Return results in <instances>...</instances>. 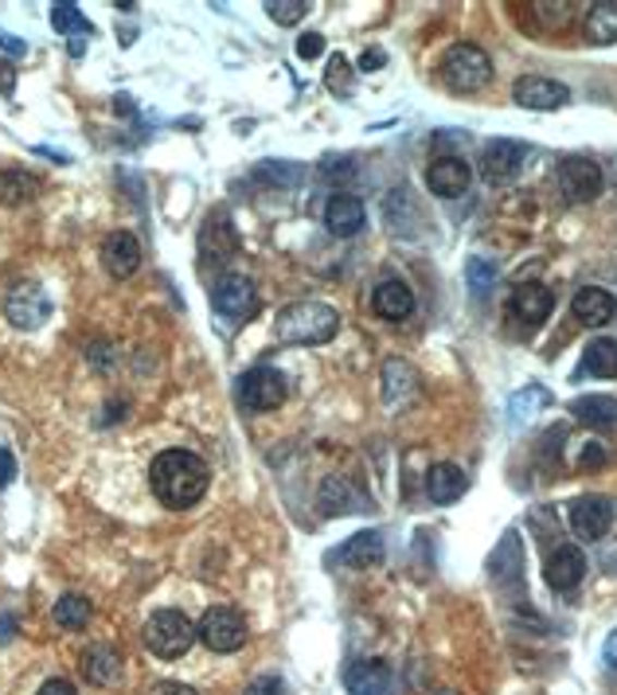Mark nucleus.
<instances>
[{
    "label": "nucleus",
    "mask_w": 617,
    "mask_h": 695,
    "mask_svg": "<svg viewBox=\"0 0 617 695\" xmlns=\"http://www.w3.org/2000/svg\"><path fill=\"white\" fill-rule=\"evenodd\" d=\"M149 481H153V492H157V501L165 504V508L180 512L199 504V496H204L207 484H211V469H207L204 457L192 454V450H165V454L153 462Z\"/></svg>",
    "instance_id": "nucleus-1"
},
{
    "label": "nucleus",
    "mask_w": 617,
    "mask_h": 695,
    "mask_svg": "<svg viewBox=\"0 0 617 695\" xmlns=\"http://www.w3.org/2000/svg\"><path fill=\"white\" fill-rule=\"evenodd\" d=\"M340 333V313L325 301H293L278 313L281 344H328Z\"/></svg>",
    "instance_id": "nucleus-2"
},
{
    "label": "nucleus",
    "mask_w": 617,
    "mask_h": 695,
    "mask_svg": "<svg viewBox=\"0 0 617 695\" xmlns=\"http://www.w3.org/2000/svg\"><path fill=\"white\" fill-rule=\"evenodd\" d=\"M438 79L446 83V91L473 94L493 79V59H488L477 44H453L446 56H441Z\"/></svg>",
    "instance_id": "nucleus-3"
},
{
    "label": "nucleus",
    "mask_w": 617,
    "mask_h": 695,
    "mask_svg": "<svg viewBox=\"0 0 617 695\" xmlns=\"http://www.w3.org/2000/svg\"><path fill=\"white\" fill-rule=\"evenodd\" d=\"M196 622L180 610H157L145 622V645H149L153 657L160 660H177L184 657L192 645H196Z\"/></svg>",
    "instance_id": "nucleus-4"
},
{
    "label": "nucleus",
    "mask_w": 617,
    "mask_h": 695,
    "mask_svg": "<svg viewBox=\"0 0 617 695\" xmlns=\"http://www.w3.org/2000/svg\"><path fill=\"white\" fill-rule=\"evenodd\" d=\"M196 637L211 652H239L246 645V618L239 610H231V606H211L199 618Z\"/></svg>",
    "instance_id": "nucleus-5"
},
{
    "label": "nucleus",
    "mask_w": 617,
    "mask_h": 695,
    "mask_svg": "<svg viewBox=\"0 0 617 695\" xmlns=\"http://www.w3.org/2000/svg\"><path fill=\"white\" fill-rule=\"evenodd\" d=\"M4 316H9L16 328H24V333H36L47 316H51V297H47L36 281H20V286H12L9 297H4Z\"/></svg>",
    "instance_id": "nucleus-6"
},
{
    "label": "nucleus",
    "mask_w": 617,
    "mask_h": 695,
    "mask_svg": "<svg viewBox=\"0 0 617 695\" xmlns=\"http://www.w3.org/2000/svg\"><path fill=\"white\" fill-rule=\"evenodd\" d=\"M602 184H606V177H602L598 160H590V157H562L559 160V188L571 204H590V200H598Z\"/></svg>",
    "instance_id": "nucleus-7"
},
{
    "label": "nucleus",
    "mask_w": 617,
    "mask_h": 695,
    "mask_svg": "<svg viewBox=\"0 0 617 695\" xmlns=\"http://www.w3.org/2000/svg\"><path fill=\"white\" fill-rule=\"evenodd\" d=\"M211 305L227 321H246V316L258 313V289L246 274H227L216 289H211Z\"/></svg>",
    "instance_id": "nucleus-8"
},
{
    "label": "nucleus",
    "mask_w": 617,
    "mask_h": 695,
    "mask_svg": "<svg viewBox=\"0 0 617 695\" xmlns=\"http://www.w3.org/2000/svg\"><path fill=\"white\" fill-rule=\"evenodd\" d=\"M239 399L251 410H278L286 403V375L278 368H251L239 383Z\"/></svg>",
    "instance_id": "nucleus-9"
},
{
    "label": "nucleus",
    "mask_w": 617,
    "mask_h": 695,
    "mask_svg": "<svg viewBox=\"0 0 617 695\" xmlns=\"http://www.w3.org/2000/svg\"><path fill=\"white\" fill-rule=\"evenodd\" d=\"M524 160H528V148L520 145V141L496 137L481 148V177H485L488 184H508V180L524 168Z\"/></svg>",
    "instance_id": "nucleus-10"
},
{
    "label": "nucleus",
    "mask_w": 617,
    "mask_h": 695,
    "mask_svg": "<svg viewBox=\"0 0 617 695\" xmlns=\"http://www.w3.org/2000/svg\"><path fill=\"white\" fill-rule=\"evenodd\" d=\"M512 98L524 110H559V106L571 103V91L555 79H543V74H524V79H516Z\"/></svg>",
    "instance_id": "nucleus-11"
},
{
    "label": "nucleus",
    "mask_w": 617,
    "mask_h": 695,
    "mask_svg": "<svg viewBox=\"0 0 617 695\" xmlns=\"http://www.w3.org/2000/svg\"><path fill=\"white\" fill-rule=\"evenodd\" d=\"M571 528L579 539H586V543H594V539H602L609 528H614V504L606 501V496H579V501L571 504Z\"/></svg>",
    "instance_id": "nucleus-12"
},
{
    "label": "nucleus",
    "mask_w": 617,
    "mask_h": 695,
    "mask_svg": "<svg viewBox=\"0 0 617 695\" xmlns=\"http://www.w3.org/2000/svg\"><path fill=\"white\" fill-rule=\"evenodd\" d=\"M552 305H555V297H552V289L543 286V281H520V286L512 289L508 313H512L516 321H524L528 328H535V325H543V321L552 316Z\"/></svg>",
    "instance_id": "nucleus-13"
},
{
    "label": "nucleus",
    "mask_w": 617,
    "mask_h": 695,
    "mask_svg": "<svg viewBox=\"0 0 617 695\" xmlns=\"http://www.w3.org/2000/svg\"><path fill=\"white\" fill-rule=\"evenodd\" d=\"M469 180H473V168L461 157H434L431 168H426V188L441 200H458L465 195Z\"/></svg>",
    "instance_id": "nucleus-14"
},
{
    "label": "nucleus",
    "mask_w": 617,
    "mask_h": 695,
    "mask_svg": "<svg viewBox=\"0 0 617 695\" xmlns=\"http://www.w3.org/2000/svg\"><path fill=\"white\" fill-rule=\"evenodd\" d=\"M543 575H547V586L559 594L574 590L586 575V555H582L574 543H559V551L547 555V566H543Z\"/></svg>",
    "instance_id": "nucleus-15"
},
{
    "label": "nucleus",
    "mask_w": 617,
    "mask_h": 695,
    "mask_svg": "<svg viewBox=\"0 0 617 695\" xmlns=\"http://www.w3.org/2000/svg\"><path fill=\"white\" fill-rule=\"evenodd\" d=\"M488 571H493V583L505 586V590H520L524 583V548H520V536L516 531H505L500 548L488 559Z\"/></svg>",
    "instance_id": "nucleus-16"
},
{
    "label": "nucleus",
    "mask_w": 617,
    "mask_h": 695,
    "mask_svg": "<svg viewBox=\"0 0 617 695\" xmlns=\"http://www.w3.org/2000/svg\"><path fill=\"white\" fill-rule=\"evenodd\" d=\"M102 266L110 269V278H133L141 266V242L133 231H113L102 242Z\"/></svg>",
    "instance_id": "nucleus-17"
},
{
    "label": "nucleus",
    "mask_w": 617,
    "mask_h": 695,
    "mask_svg": "<svg viewBox=\"0 0 617 695\" xmlns=\"http://www.w3.org/2000/svg\"><path fill=\"white\" fill-rule=\"evenodd\" d=\"M395 672L384 660H352L344 672L348 695H391Z\"/></svg>",
    "instance_id": "nucleus-18"
},
{
    "label": "nucleus",
    "mask_w": 617,
    "mask_h": 695,
    "mask_svg": "<svg viewBox=\"0 0 617 695\" xmlns=\"http://www.w3.org/2000/svg\"><path fill=\"white\" fill-rule=\"evenodd\" d=\"M83 676L98 687H118L125 676V657L113 645H90L83 652Z\"/></svg>",
    "instance_id": "nucleus-19"
},
{
    "label": "nucleus",
    "mask_w": 617,
    "mask_h": 695,
    "mask_svg": "<svg viewBox=\"0 0 617 695\" xmlns=\"http://www.w3.org/2000/svg\"><path fill=\"white\" fill-rule=\"evenodd\" d=\"M367 223V207L355 200V195L348 192H337L332 200H328L325 207V227L337 239H352V235H360V227Z\"/></svg>",
    "instance_id": "nucleus-20"
},
{
    "label": "nucleus",
    "mask_w": 617,
    "mask_h": 695,
    "mask_svg": "<svg viewBox=\"0 0 617 695\" xmlns=\"http://www.w3.org/2000/svg\"><path fill=\"white\" fill-rule=\"evenodd\" d=\"M320 508H325V516H348V512H367V496L360 489H355L348 477L332 474L325 477V484H320Z\"/></svg>",
    "instance_id": "nucleus-21"
},
{
    "label": "nucleus",
    "mask_w": 617,
    "mask_h": 695,
    "mask_svg": "<svg viewBox=\"0 0 617 695\" xmlns=\"http://www.w3.org/2000/svg\"><path fill=\"white\" fill-rule=\"evenodd\" d=\"M372 309L384 316V321H407V316L414 313V289L399 278L379 281V286H375V297H372Z\"/></svg>",
    "instance_id": "nucleus-22"
},
{
    "label": "nucleus",
    "mask_w": 617,
    "mask_h": 695,
    "mask_svg": "<svg viewBox=\"0 0 617 695\" xmlns=\"http://www.w3.org/2000/svg\"><path fill=\"white\" fill-rule=\"evenodd\" d=\"M571 313H574V321H582V325L598 328V325H609V321H614L617 305H614V297H609L606 289L586 286L571 297Z\"/></svg>",
    "instance_id": "nucleus-23"
},
{
    "label": "nucleus",
    "mask_w": 617,
    "mask_h": 695,
    "mask_svg": "<svg viewBox=\"0 0 617 695\" xmlns=\"http://www.w3.org/2000/svg\"><path fill=\"white\" fill-rule=\"evenodd\" d=\"M340 563L355 566V571H372L375 563H384V536L379 531H355L340 548Z\"/></svg>",
    "instance_id": "nucleus-24"
},
{
    "label": "nucleus",
    "mask_w": 617,
    "mask_h": 695,
    "mask_svg": "<svg viewBox=\"0 0 617 695\" xmlns=\"http://www.w3.org/2000/svg\"><path fill=\"white\" fill-rule=\"evenodd\" d=\"M461 492H465V474H461L458 465L449 462H438L426 474V496H431L434 504H453L461 501Z\"/></svg>",
    "instance_id": "nucleus-25"
},
{
    "label": "nucleus",
    "mask_w": 617,
    "mask_h": 695,
    "mask_svg": "<svg viewBox=\"0 0 617 695\" xmlns=\"http://www.w3.org/2000/svg\"><path fill=\"white\" fill-rule=\"evenodd\" d=\"M199 247H204L207 259L216 251V262H223L227 254L239 251V235H234L231 219H227V215H207L204 231H199Z\"/></svg>",
    "instance_id": "nucleus-26"
},
{
    "label": "nucleus",
    "mask_w": 617,
    "mask_h": 695,
    "mask_svg": "<svg viewBox=\"0 0 617 695\" xmlns=\"http://www.w3.org/2000/svg\"><path fill=\"white\" fill-rule=\"evenodd\" d=\"M571 415L594 430H614L617 427V399H609V395H586V399L571 403Z\"/></svg>",
    "instance_id": "nucleus-27"
},
{
    "label": "nucleus",
    "mask_w": 617,
    "mask_h": 695,
    "mask_svg": "<svg viewBox=\"0 0 617 695\" xmlns=\"http://www.w3.org/2000/svg\"><path fill=\"white\" fill-rule=\"evenodd\" d=\"M586 39L590 44H614L617 39V0H594L586 12Z\"/></svg>",
    "instance_id": "nucleus-28"
},
{
    "label": "nucleus",
    "mask_w": 617,
    "mask_h": 695,
    "mask_svg": "<svg viewBox=\"0 0 617 695\" xmlns=\"http://www.w3.org/2000/svg\"><path fill=\"white\" fill-rule=\"evenodd\" d=\"M39 192V180L20 172V168H4L0 172V204H28L32 195Z\"/></svg>",
    "instance_id": "nucleus-29"
},
{
    "label": "nucleus",
    "mask_w": 617,
    "mask_h": 695,
    "mask_svg": "<svg viewBox=\"0 0 617 695\" xmlns=\"http://www.w3.org/2000/svg\"><path fill=\"white\" fill-rule=\"evenodd\" d=\"M582 371L590 375H602V380H614L617 375V340H594L582 356Z\"/></svg>",
    "instance_id": "nucleus-30"
},
{
    "label": "nucleus",
    "mask_w": 617,
    "mask_h": 695,
    "mask_svg": "<svg viewBox=\"0 0 617 695\" xmlns=\"http://www.w3.org/2000/svg\"><path fill=\"white\" fill-rule=\"evenodd\" d=\"M51 28L63 32V36H94V24L78 12V4H71V0L51 4Z\"/></svg>",
    "instance_id": "nucleus-31"
},
{
    "label": "nucleus",
    "mask_w": 617,
    "mask_h": 695,
    "mask_svg": "<svg viewBox=\"0 0 617 695\" xmlns=\"http://www.w3.org/2000/svg\"><path fill=\"white\" fill-rule=\"evenodd\" d=\"M56 622L63 625V630H86V622H90V602H86L83 594H63L56 602Z\"/></svg>",
    "instance_id": "nucleus-32"
},
{
    "label": "nucleus",
    "mask_w": 617,
    "mask_h": 695,
    "mask_svg": "<svg viewBox=\"0 0 617 695\" xmlns=\"http://www.w3.org/2000/svg\"><path fill=\"white\" fill-rule=\"evenodd\" d=\"M465 281H469V289L477 297H485L488 289L496 286V266L488 259H469L465 262Z\"/></svg>",
    "instance_id": "nucleus-33"
},
{
    "label": "nucleus",
    "mask_w": 617,
    "mask_h": 695,
    "mask_svg": "<svg viewBox=\"0 0 617 695\" xmlns=\"http://www.w3.org/2000/svg\"><path fill=\"white\" fill-rule=\"evenodd\" d=\"M540 407H547V391H543V387L520 391V395H512V422L520 427V422H524V418H532Z\"/></svg>",
    "instance_id": "nucleus-34"
},
{
    "label": "nucleus",
    "mask_w": 617,
    "mask_h": 695,
    "mask_svg": "<svg viewBox=\"0 0 617 695\" xmlns=\"http://www.w3.org/2000/svg\"><path fill=\"white\" fill-rule=\"evenodd\" d=\"M571 9L574 4H567V0H559V4H555V0H540V4H532L535 20H543L547 28H562V24L571 20Z\"/></svg>",
    "instance_id": "nucleus-35"
},
{
    "label": "nucleus",
    "mask_w": 617,
    "mask_h": 695,
    "mask_svg": "<svg viewBox=\"0 0 617 695\" xmlns=\"http://www.w3.org/2000/svg\"><path fill=\"white\" fill-rule=\"evenodd\" d=\"M266 9H270V20H278V24H298L308 12V4L305 0H270Z\"/></svg>",
    "instance_id": "nucleus-36"
},
{
    "label": "nucleus",
    "mask_w": 617,
    "mask_h": 695,
    "mask_svg": "<svg viewBox=\"0 0 617 695\" xmlns=\"http://www.w3.org/2000/svg\"><path fill=\"white\" fill-rule=\"evenodd\" d=\"M243 695H286V684H281L278 676H258L246 684Z\"/></svg>",
    "instance_id": "nucleus-37"
},
{
    "label": "nucleus",
    "mask_w": 617,
    "mask_h": 695,
    "mask_svg": "<svg viewBox=\"0 0 617 695\" xmlns=\"http://www.w3.org/2000/svg\"><path fill=\"white\" fill-rule=\"evenodd\" d=\"M348 71H352V67H348L344 56L332 59V63H328V86H332V91H348Z\"/></svg>",
    "instance_id": "nucleus-38"
},
{
    "label": "nucleus",
    "mask_w": 617,
    "mask_h": 695,
    "mask_svg": "<svg viewBox=\"0 0 617 695\" xmlns=\"http://www.w3.org/2000/svg\"><path fill=\"white\" fill-rule=\"evenodd\" d=\"M320 51H325V36H320V32H305V36L298 39V56L301 59H317Z\"/></svg>",
    "instance_id": "nucleus-39"
},
{
    "label": "nucleus",
    "mask_w": 617,
    "mask_h": 695,
    "mask_svg": "<svg viewBox=\"0 0 617 695\" xmlns=\"http://www.w3.org/2000/svg\"><path fill=\"white\" fill-rule=\"evenodd\" d=\"M12 481H16V457H12V450L0 445V489H9Z\"/></svg>",
    "instance_id": "nucleus-40"
},
{
    "label": "nucleus",
    "mask_w": 617,
    "mask_h": 695,
    "mask_svg": "<svg viewBox=\"0 0 617 695\" xmlns=\"http://www.w3.org/2000/svg\"><path fill=\"white\" fill-rule=\"evenodd\" d=\"M36 695H78V692H75V684H71V680L56 676V680H47V684L39 687Z\"/></svg>",
    "instance_id": "nucleus-41"
},
{
    "label": "nucleus",
    "mask_w": 617,
    "mask_h": 695,
    "mask_svg": "<svg viewBox=\"0 0 617 695\" xmlns=\"http://www.w3.org/2000/svg\"><path fill=\"white\" fill-rule=\"evenodd\" d=\"M149 695H196L187 684H177V680H160V684L149 687Z\"/></svg>",
    "instance_id": "nucleus-42"
},
{
    "label": "nucleus",
    "mask_w": 617,
    "mask_h": 695,
    "mask_svg": "<svg viewBox=\"0 0 617 695\" xmlns=\"http://www.w3.org/2000/svg\"><path fill=\"white\" fill-rule=\"evenodd\" d=\"M86 360H94V368H110L113 363L110 344H94V348H86Z\"/></svg>",
    "instance_id": "nucleus-43"
},
{
    "label": "nucleus",
    "mask_w": 617,
    "mask_h": 695,
    "mask_svg": "<svg viewBox=\"0 0 617 695\" xmlns=\"http://www.w3.org/2000/svg\"><path fill=\"white\" fill-rule=\"evenodd\" d=\"M602 660H606V668H614L617 672V630L606 637V645H602Z\"/></svg>",
    "instance_id": "nucleus-44"
},
{
    "label": "nucleus",
    "mask_w": 617,
    "mask_h": 695,
    "mask_svg": "<svg viewBox=\"0 0 617 695\" xmlns=\"http://www.w3.org/2000/svg\"><path fill=\"white\" fill-rule=\"evenodd\" d=\"M0 47H4L9 56H24V51H28V44H20V39L9 36V32H0Z\"/></svg>",
    "instance_id": "nucleus-45"
},
{
    "label": "nucleus",
    "mask_w": 617,
    "mask_h": 695,
    "mask_svg": "<svg viewBox=\"0 0 617 695\" xmlns=\"http://www.w3.org/2000/svg\"><path fill=\"white\" fill-rule=\"evenodd\" d=\"M16 637V618L12 613H0V640H12Z\"/></svg>",
    "instance_id": "nucleus-46"
},
{
    "label": "nucleus",
    "mask_w": 617,
    "mask_h": 695,
    "mask_svg": "<svg viewBox=\"0 0 617 695\" xmlns=\"http://www.w3.org/2000/svg\"><path fill=\"white\" fill-rule=\"evenodd\" d=\"M384 51H364V59H360V67H364V71H372V67H379L384 63Z\"/></svg>",
    "instance_id": "nucleus-47"
}]
</instances>
